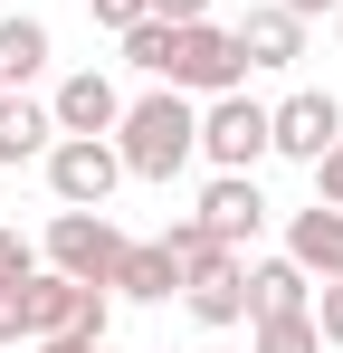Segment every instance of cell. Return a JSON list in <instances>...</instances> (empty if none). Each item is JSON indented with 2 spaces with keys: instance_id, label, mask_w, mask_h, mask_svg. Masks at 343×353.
Listing matches in <instances>:
<instances>
[{
  "instance_id": "277c9868",
  "label": "cell",
  "mask_w": 343,
  "mask_h": 353,
  "mask_svg": "<svg viewBox=\"0 0 343 353\" xmlns=\"http://www.w3.org/2000/svg\"><path fill=\"white\" fill-rule=\"evenodd\" d=\"M105 296L114 287H86V277H67V268H39V277H29V344H57V334L105 344Z\"/></svg>"
},
{
  "instance_id": "d4e9b609",
  "label": "cell",
  "mask_w": 343,
  "mask_h": 353,
  "mask_svg": "<svg viewBox=\"0 0 343 353\" xmlns=\"http://www.w3.org/2000/svg\"><path fill=\"white\" fill-rule=\"evenodd\" d=\"M277 10H295V19H324V10H334V0H277Z\"/></svg>"
},
{
  "instance_id": "ba28073f",
  "label": "cell",
  "mask_w": 343,
  "mask_h": 353,
  "mask_svg": "<svg viewBox=\"0 0 343 353\" xmlns=\"http://www.w3.org/2000/svg\"><path fill=\"white\" fill-rule=\"evenodd\" d=\"M267 143H277L286 163H324V153L343 143V105L324 96V86H305V96L267 105Z\"/></svg>"
},
{
  "instance_id": "7402d4cb",
  "label": "cell",
  "mask_w": 343,
  "mask_h": 353,
  "mask_svg": "<svg viewBox=\"0 0 343 353\" xmlns=\"http://www.w3.org/2000/svg\"><path fill=\"white\" fill-rule=\"evenodd\" d=\"M315 191H324V201H334V210H343V143H334V153H324V163H315Z\"/></svg>"
},
{
  "instance_id": "cb8c5ba5",
  "label": "cell",
  "mask_w": 343,
  "mask_h": 353,
  "mask_svg": "<svg viewBox=\"0 0 343 353\" xmlns=\"http://www.w3.org/2000/svg\"><path fill=\"white\" fill-rule=\"evenodd\" d=\"M39 353H114V344H76V334H57V344H39Z\"/></svg>"
},
{
  "instance_id": "9a60e30c",
  "label": "cell",
  "mask_w": 343,
  "mask_h": 353,
  "mask_svg": "<svg viewBox=\"0 0 343 353\" xmlns=\"http://www.w3.org/2000/svg\"><path fill=\"white\" fill-rule=\"evenodd\" d=\"M181 287V258H172V239H143V248H124V268H114V296H134V305H163Z\"/></svg>"
},
{
  "instance_id": "7a4b0ae2",
  "label": "cell",
  "mask_w": 343,
  "mask_h": 353,
  "mask_svg": "<svg viewBox=\"0 0 343 353\" xmlns=\"http://www.w3.org/2000/svg\"><path fill=\"white\" fill-rule=\"evenodd\" d=\"M172 258H181V296H191V315L200 325H238L248 315V268H238V248L210 239L200 220H172Z\"/></svg>"
},
{
  "instance_id": "ffe728a7",
  "label": "cell",
  "mask_w": 343,
  "mask_h": 353,
  "mask_svg": "<svg viewBox=\"0 0 343 353\" xmlns=\"http://www.w3.org/2000/svg\"><path fill=\"white\" fill-rule=\"evenodd\" d=\"M315 334L343 344V277H324V296H315Z\"/></svg>"
},
{
  "instance_id": "8fae6325",
  "label": "cell",
  "mask_w": 343,
  "mask_h": 353,
  "mask_svg": "<svg viewBox=\"0 0 343 353\" xmlns=\"http://www.w3.org/2000/svg\"><path fill=\"white\" fill-rule=\"evenodd\" d=\"M238 58H248V67H295V58H305V19L277 10V0L248 10V19H238Z\"/></svg>"
},
{
  "instance_id": "8992f818",
  "label": "cell",
  "mask_w": 343,
  "mask_h": 353,
  "mask_svg": "<svg viewBox=\"0 0 343 353\" xmlns=\"http://www.w3.org/2000/svg\"><path fill=\"white\" fill-rule=\"evenodd\" d=\"M124 248H134V239L114 230L105 210H57V220H48V268H67V277H86V287H114Z\"/></svg>"
},
{
  "instance_id": "e0dca14e",
  "label": "cell",
  "mask_w": 343,
  "mask_h": 353,
  "mask_svg": "<svg viewBox=\"0 0 343 353\" xmlns=\"http://www.w3.org/2000/svg\"><path fill=\"white\" fill-rule=\"evenodd\" d=\"M258 353H324L315 305H305V315H267V325H258Z\"/></svg>"
},
{
  "instance_id": "30bf717a",
  "label": "cell",
  "mask_w": 343,
  "mask_h": 353,
  "mask_svg": "<svg viewBox=\"0 0 343 353\" xmlns=\"http://www.w3.org/2000/svg\"><path fill=\"white\" fill-rule=\"evenodd\" d=\"M48 115H57V134H114V124H124V96L86 67V77H67V86L48 96Z\"/></svg>"
},
{
  "instance_id": "7c38bea8",
  "label": "cell",
  "mask_w": 343,
  "mask_h": 353,
  "mask_svg": "<svg viewBox=\"0 0 343 353\" xmlns=\"http://www.w3.org/2000/svg\"><path fill=\"white\" fill-rule=\"evenodd\" d=\"M286 258H295L305 277H343V210H334V201L295 210V230H286Z\"/></svg>"
},
{
  "instance_id": "9c48e42d",
  "label": "cell",
  "mask_w": 343,
  "mask_h": 353,
  "mask_svg": "<svg viewBox=\"0 0 343 353\" xmlns=\"http://www.w3.org/2000/svg\"><path fill=\"white\" fill-rule=\"evenodd\" d=\"M200 230H210V239H229V248H248V239L267 230V201H258V181H248V172H220L210 191H200Z\"/></svg>"
},
{
  "instance_id": "5bb4252c",
  "label": "cell",
  "mask_w": 343,
  "mask_h": 353,
  "mask_svg": "<svg viewBox=\"0 0 343 353\" xmlns=\"http://www.w3.org/2000/svg\"><path fill=\"white\" fill-rule=\"evenodd\" d=\"M48 143H57V115L0 86V163H48Z\"/></svg>"
},
{
  "instance_id": "44dd1931",
  "label": "cell",
  "mask_w": 343,
  "mask_h": 353,
  "mask_svg": "<svg viewBox=\"0 0 343 353\" xmlns=\"http://www.w3.org/2000/svg\"><path fill=\"white\" fill-rule=\"evenodd\" d=\"M86 10H96L105 29H134V19H153V0H86Z\"/></svg>"
},
{
  "instance_id": "3957f363",
  "label": "cell",
  "mask_w": 343,
  "mask_h": 353,
  "mask_svg": "<svg viewBox=\"0 0 343 353\" xmlns=\"http://www.w3.org/2000/svg\"><path fill=\"white\" fill-rule=\"evenodd\" d=\"M153 77H163V86H181V96H229V86L248 77V58H238V29H210V19H181Z\"/></svg>"
},
{
  "instance_id": "4fadbf2b",
  "label": "cell",
  "mask_w": 343,
  "mask_h": 353,
  "mask_svg": "<svg viewBox=\"0 0 343 353\" xmlns=\"http://www.w3.org/2000/svg\"><path fill=\"white\" fill-rule=\"evenodd\" d=\"M305 305H315V277H305L295 258L248 268V325H267V315H305Z\"/></svg>"
},
{
  "instance_id": "52a82bcc",
  "label": "cell",
  "mask_w": 343,
  "mask_h": 353,
  "mask_svg": "<svg viewBox=\"0 0 343 353\" xmlns=\"http://www.w3.org/2000/svg\"><path fill=\"white\" fill-rule=\"evenodd\" d=\"M200 153H210L220 172H248L258 153H277V143H267V105H258V96H238V86L210 96V105H200Z\"/></svg>"
},
{
  "instance_id": "5b68a950",
  "label": "cell",
  "mask_w": 343,
  "mask_h": 353,
  "mask_svg": "<svg viewBox=\"0 0 343 353\" xmlns=\"http://www.w3.org/2000/svg\"><path fill=\"white\" fill-rule=\"evenodd\" d=\"M114 181H124L114 134H57V143H48V191H57V210H105Z\"/></svg>"
},
{
  "instance_id": "2e32d148",
  "label": "cell",
  "mask_w": 343,
  "mask_h": 353,
  "mask_svg": "<svg viewBox=\"0 0 343 353\" xmlns=\"http://www.w3.org/2000/svg\"><path fill=\"white\" fill-rule=\"evenodd\" d=\"M48 67V29L39 19H0V86H29Z\"/></svg>"
},
{
  "instance_id": "d6986e66",
  "label": "cell",
  "mask_w": 343,
  "mask_h": 353,
  "mask_svg": "<svg viewBox=\"0 0 343 353\" xmlns=\"http://www.w3.org/2000/svg\"><path fill=\"white\" fill-rule=\"evenodd\" d=\"M10 277H39V248L19 230H0V287H10Z\"/></svg>"
},
{
  "instance_id": "ac0fdd59",
  "label": "cell",
  "mask_w": 343,
  "mask_h": 353,
  "mask_svg": "<svg viewBox=\"0 0 343 353\" xmlns=\"http://www.w3.org/2000/svg\"><path fill=\"white\" fill-rule=\"evenodd\" d=\"M0 344H29V277L0 287Z\"/></svg>"
},
{
  "instance_id": "603a6c76",
  "label": "cell",
  "mask_w": 343,
  "mask_h": 353,
  "mask_svg": "<svg viewBox=\"0 0 343 353\" xmlns=\"http://www.w3.org/2000/svg\"><path fill=\"white\" fill-rule=\"evenodd\" d=\"M200 10H210V0H153V19H172V29H181V19H200Z\"/></svg>"
},
{
  "instance_id": "6da1fadb",
  "label": "cell",
  "mask_w": 343,
  "mask_h": 353,
  "mask_svg": "<svg viewBox=\"0 0 343 353\" xmlns=\"http://www.w3.org/2000/svg\"><path fill=\"white\" fill-rule=\"evenodd\" d=\"M114 153H124V172H134V181H172L191 153H200V105H191L181 86H153L143 105H124Z\"/></svg>"
}]
</instances>
